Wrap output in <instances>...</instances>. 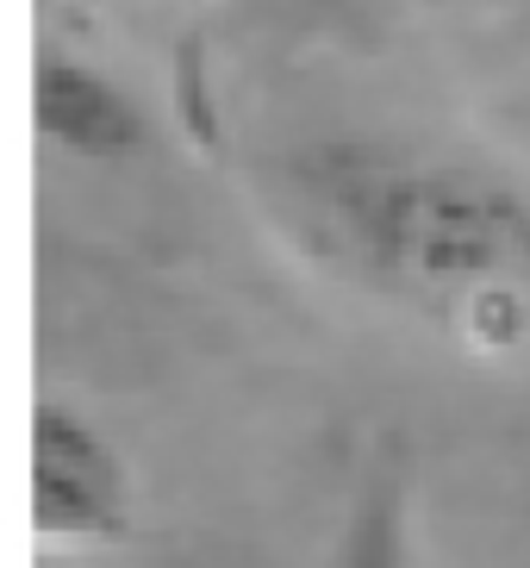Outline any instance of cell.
<instances>
[{
	"instance_id": "7a4b0ae2",
	"label": "cell",
	"mask_w": 530,
	"mask_h": 568,
	"mask_svg": "<svg viewBox=\"0 0 530 568\" xmlns=\"http://www.w3.org/2000/svg\"><path fill=\"white\" fill-rule=\"evenodd\" d=\"M137 475L113 432L69 394H44L32 418V537L44 556H88L132 537Z\"/></svg>"
},
{
	"instance_id": "3957f363",
	"label": "cell",
	"mask_w": 530,
	"mask_h": 568,
	"mask_svg": "<svg viewBox=\"0 0 530 568\" xmlns=\"http://www.w3.org/2000/svg\"><path fill=\"white\" fill-rule=\"evenodd\" d=\"M32 113H38L44 151L69 156V163L125 169V163H144V151L156 144L144 101L75 44H44L38 82H32Z\"/></svg>"
},
{
	"instance_id": "277c9868",
	"label": "cell",
	"mask_w": 530,
	"mask_h": 568,
	"mask_svg": "<svg viewBox=\"0 0 530 568\" xmlns=\"http://www.w3.org/2000/svg\"><path fill=\"white\" fill-rule=\"evenodd\" d=\"M325 568H425L406 456H375V463L356 475L344 513H337Z\"/></svg>"
},
{
	"instance_id": "6da1fadb",
	"label": "cell",
	"mask_w": 530,
	"mask_h": 568,
	"mask_svg": "<svg viewBox=\"0 0 530 568\" xmlns=\"http://www.w3.org/2000/svg\"><path fill=\"white\" fill-rule=\"evenodd\" d=\"M263 213L325 282L475 351L530 344V175L425 138L332 132L263 163Z\"/></svg>"
}]
</instances>
